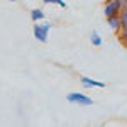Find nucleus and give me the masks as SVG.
Masks as SVG:
<instances>
[{
	"instance_id": "obj_1",
	"label": "nucleus",
	"mask_w": 127,
	"mask_h": 127,
	"mask_svg": "<svg viewBox=\"0 0 127 127\" xmlns=\"http://www.w3.org/2000/svg\"><path fill=\"white\" fill-rule=\"evenodd\" d=\"M53 27V24L51 22H42V24H34V27H32V34H34V37L42 42V44H46L48 42V34H49V29Z\"/></svg>"
},
{
	"instance_id": "obj_2",
	"label": "nucleus",
	"mask_w": 127,
	"mask_h": 127,
	"mask_svg": "<svg viewBox=\"0 0 127 127\" xmlns=\"http://www.w3.org/2000/svg\"><path fill=\"white\" fill-rule=\"evenodd\" d=\"M66 100H68L69 103H78V105H83V107H87V105H93V100H92L90 97H87L85 93H80V92L68 93V95H66Z\"/></svg>"
},
{
	"instance_id": "obj_3",
	"label": "nucleus",
	"mask_w": 127,
	"mask_h": 127,
	"mask_svg": "<svg viewBox=\"0 0 127 127\" xmlns=\"http://www.w3.org/2000/svg\"><path fill=\"white\" fill-rule=\"evenodd\" d=\"M120 3H119L117 0H107L105 2V7H103V15L105 17H112V15H119L120 14Z\"/></svg>"
},
{
	"instance_id": "obj_4",
	"label": "nucleus",
	"mask_w": 127,
	"mask_h": 127,
	"mask_svg": "<svg viewBox=\"0 0 127 127\" xmlns=\"http://www.w3.org/2000/svg\"><path fill=\"white\" fill-rule=\"evenodd\" d=\"M80 81L85 88H105L103 81H98V80H92L88 76H80Z\"/></svg>"
},
{
	"instance_id": "obj_5",
	"label": "nucleus",
	"mask_w": 127,
	"mask_h": 127,
	"mask_svg": "<svg viewBox=\"0 0 127 127\" xmlns=\"http://www.w3.org/2000/svg\"><path fill=\"white\" fill-rule=\"evenodd\" d=\"M107 24H108V27L114 31L115 34H117L119 31L122 29V22H120V17H119V15H112V17H107Z\"/></svg>"
},
{
	"instance_id": "obj_6",
	"label": "nucleus",
	"mask_w": 127,
	"mask_h": 127,
	"mask_svg": "<svg viewBox=\"0 0 127 127\" xmlns=\"http://www.w3.org/2000/svg\"><path fill=\"white\" fill-rule=\"evenodd\" d=\"M117 41L124 48H127V27H122V29L117 32Z\"/></svg>"
},
{
	"instance_id": "obj_7",
	"label": "nucleus",
	"mask_w": 127,
	"mask_h": 127,
	"mask_svg": "<svg viewBox=\"0 0 127 127\" xmlns=\"http://www.w3.org/2000/svg\"><path fill=\"white\" fill-rule=\"evenodd\" d=\"M31 19L34 20V22L42 20L44 19V12H42V9H32L31 10Z\"/></svg>"
},
{
	"instance_id": "obj_8",
	"label": "nucleus",
	"mask_w": 127,
	"mask_h": 127,
	"mask_svg": "<svg viewBox=\"0 0 127 127\" xmlns=\"http://www.w3.org/2000/svg\"><path fill=\"white\" fill-rule=\"evenodd\" d=\"M90 42H92L93 46H97V48L102 46V37H100V34H98L97 31H93V32H92V36H90Z\"/></svg>"
},
{
	"instance_id": "obj_9",
	"label": "nucleus",
	"mask_w": 127,
	"mask_h": 127,
	"mask_svg": "<svg viewBox=\"0 0 127 127\" xmlns=\"http://www.w3.org/2000/svg\"><path fill=\"white\" fill-rule=\"evenodd\" d=\"M119 17H120V22H122V27H127V9L120 10Z\"/></svg>"
},
{
	"instance_id": "obj_10",
	"label": "nucleus",
	"mask_w": 127,
	"mask_h": 127,
	"mask_svg": "<svg viewBox=\"0 0 127 127\" xmlns=\"http://www.w3.org/2000/svg\"><path fill=\"white\" fill-rule=\"evenodd\" d=\"M44 3H54V5H59L63 9H66V2L64 0H42Z\"/></svg>"
},
{
	"instance_id": "obj_11",
	"label": "nucleus",
	"mask_w": 127,
	"mask_h": 127,
	"mask_svg": "<svg viewBox=\"0 0 127 127\" xmlns=\"http://www.w3.org/2000/svg\"><path fill=\"white\" fill-rule=\"evenodd\" d=\"M119 3H120V7L122 9H127V0H117Z\"/></svg>"
},
{
	"instance_id": "obj_12",
	"label": "nucleus",
	"mask_w": 127,
	"mask_h": 127,
	"mask_svg": "<svg viewBox=\"0 0 127 127\" xmlns=\"http://www.w3.org/2000/svg\"><path fill=\"white\" fill-rule=\"evenodd\" d=\"M9 2H15V0H9Z\"/></svg>"
}]
</instances>
